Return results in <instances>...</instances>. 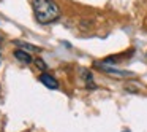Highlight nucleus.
Wrapping results in <instances>:
<instances>
[{"label": "nucleus", "mask_w": 147, "mask_h": 132, "mask_svg": "<svg viewBox=\"0 0 147 132\" xmlns=\"http://www.w3.org/2000/svg\"><path fill=\"white\" fill-rule=\"evenodd\" d=\"M33 13L40 24H51L60 18V8L54 0H33Z\"/></svg>", "instance_id": "1"}, {"label": "nucleus", "mask_w": 147, "mask_h": 132, "mask_svg": "<svg viewBox=\"0 0 147 132\" xmlns=\"http://www.w3.org/2000/svg\"><path fill=\"white\" fill-rule=\"evenodd\" d=\"M98 65L101 70H105L106 73H111V75H115L117 78H125V77H130V73L128 72H123V70H119V68L112 67V65H109L108 62H98Z\"/></svg>", "instance_id": "2"}, {"label": "nucleus", "mask_w": 147, "mask_h": 132, "mask_svg": "<svg viewBox=\"0 0 147 132\" xmlns=\"http://www.w3.org/2000/svg\"><path fill=\"white\" fill-rule=\"evenodd\" d=\"M40 81H41L46 88H49V89H57L59 88V81L55 80L52 75H48V73H45V72H43L41 77H40Z\"/></svg>", "instance_id": "3"}, {"label": "nucleus", "mask_w": 147, "mask_h": 132, "mask_svg": "<svg viewBox=\"0 0 147 132\" xmlns=\"http://www.w3.org/2000/svg\"><path fill=\"white\" fill-rule=\"evenodd\" d=\"M14 46H18V48H21L22 51H27V53H35V51H40L38 48H36L35 45H30V43L27 42H22V40H14Z\"/></svg>", "instance_id": "4"}, {"label": "nucleus", "mask_w": 147, "mask_h": 132, "mask_svg": "<svg viewBox=\"0 0 147 132\" xmlns=\"http://www.w3.org/2000/svg\"><path fill=\"white\" fill-rule=\"evenodd\" d=\"M14 57H16L18 61H21L22 64H30V62H32L30 53H26V51H22V49H18V51L14 53Z\"/></svg>", "instance_id": "5"}, {"label": "nucleus", "mask_w": 147, "mask_h": 132, "mask_svg": "<svg viewBox=\"0 0 147 132\" xmlns=\"http://www.w3.org/2000/svg\"><path fill=\"white\" fill-rule=\"evenodd\" d=\"M35 65L40 68V70H43V72L48 70V65L45 64V61H43V59H35Z\"/></svg>", "instance_id": "6"}, {"label": "nucleus", "mask_w": 147, "mask_h": 132, "mask_svg": "<svg viewBox=\"0 0 147 132\" xmlns=\"http://www.w3.org/2000/svg\"><path fill=\"white\" fill-rule=\"evenodd\" d=\"M2 40H3V38H2V35H0V43H2Z\"/></svg>", "instance_id": "7"}]
</instances>
